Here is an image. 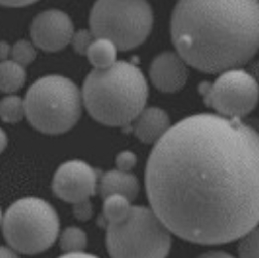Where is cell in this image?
Here are the masks:
<instances>
[{
	"label": "cell",
	"instance_id": "1",
	"mask_svg": "<svg viewBox=\"0 0 259 258\" xmlns=\"http://www.w3.org/2000/svg\"><path fill=\"white\" fill-rule=\"evenodd\" d=\"M146 188L171 233L200 245L240 239L258 223V135L240 119L187 117L155 143Z\"/></svg>",
	"mask_w": 259,
	"mask_h": 258
},
{
	"label": "cell",
	"instance_id": "2",
	"mask_svg": "<svg viewBox=\"0 0 259 258\" xmlns=\"http://www.w3.org/2000/svg\"><path fill=\"white\" fill-rule=\"evenodd\" d=\"M178 55L206 73L246 64L258 49V0H179L171 21Z\"/></svg>",
	"mask_w": 259,
	"mask_h": 258
},
{
	"label": "cell",
	"instance_id": "3",
	"mask_svg": "<svg viewBox=\"0 0 259 258\" xmlns=\"http://www.w3.org/2000/svg\"><path fill=\"white\" fill-rule=\"evenodd\" d=\"M148 83L141 70L127 61L95 69L82 87V100L90 115L109 126H128L145 108Z\"/></svg>",
	"mask_w": 259,
	"mask_h": 258
},
{
	"label": "cell",
	"instance_id": "4",
	"mask_svg": "<svg viewBox=\"0 0 259 258\" xmlns=\"http://www.w3.org/2000/svg\"><path fill=\"white\" fill-rule=\"evenodd\" d=\"M25 116L37 130L61 134L70 130L82 114V94L68 78L51 75L39 79L24 101Z\"/></svg>",
	"mask_w": 259,
	"mask_h": 258
},
{
	"label": "cell",
	"instance_id": "5",
	"mask_svg": "<svg viewBox=\"0 0 259 258\" xmlns=\"http://www.w3.org/2000/svg\"><path fill=\"white\" fill-rule=\"evenodd\" d=\"M106 246L112 258H166L171 232L152 209L132 206L123 221L108 225Z\"/></svg>",
	"mask_w": 259,
	"mask_h": 258
},
{
	"label": "cell",
	"instance_id": "6",
	"mask_svg": "<svg viewBox=\"0 0 259 258\" xmlns=\"http://www.w3.org/2000/svg\"><path fill=\"white\" fill-rule=\"evenodd\" d=\"M2 229L5 240L15 251L37 254L56 242L59 216L45 200L25 197L8 208L2 218Z\"/></svg>",
	"mask_w": 259,
	"mask_h": 258
},
{
	"label": "cell",
	"instance_id": "7",
	"mask_svg": "<svg viewBox=\"0 0 259 258\" xmlns=\"http://www.w3.org/2000/svg\"><path fill=\"white\" fill-rule=\"evenodd\" d=\"M153 23V10L147 0H97L90 17L95 38H107L120 51L141 45Z\"/></svg>",
	"mask_w": 259,
	"mask_h": 258
},
{
	"label": "cell",
	"instance_id": "8",
	"mask_svg": "<svg viewBox=\"0 0 259 258\" xmlns=\"http://www.w3.org/2000/svg\"><path fill=\"white\" fill-rule=\"evenodd\" d=\"M199 93L205 103L222 117L241 119L255 108L258 87L249 73L233 68L222 72L213 82H202Z\"/></svg>",
	"mask_w": 259,
	"mask_h": 258
},
{
	"label": "cell",
	"instance_id": "9",
	"mask_svg": "<svg viewBox=\"0 0 259 258\" xmlns=\"http://www.w3.org/2000/svg\"><path fill=\"white\" fill-rule=\"evenodd\" d=\"M97 173L81 160H70L60 165L53 180L54 193L73 206L91 203L97 188Z\"/></svg>",
	"mask_w": 259,
	"mask_h": 258
},
{
	"label": "cell",
	"instance_id": "10",
	"mask_svg": "<svg viewBox=\"0 0 259 258\" xmlns=\"http://www.w3.org/2000/svg\"><path fill=\"white\" fill-rule=\"evenodd\" d=\"M30 33L37 47L46 52H58L70 43L74 26L67 14L48 10L34 19Z\"/></svg>",
	"mask_w": 259,
	"mask_h": 258
},
{
	"label": "cell",
	"instance_id": "11",
	"mask_svg": "<svg viewBox=\"0 0 259 258\" xmlns=\"http://www.w3.org/2000/svg\"><path fill=\"white\" fill-rule=\"evenodd\" d=\"M153 85L162 93H177L188 80L186 62L176 53L166 52L153 59L150 69Z\"/></svg>",
	"mask_w": 259,
	"mask_h": 258
},
{
	"label": "cell",
	"instance_id": "12",
	"mask_svg": "<svg viewBox=\"0 0 259 258\" xmlns=\"http://www.w3.org/2000/svg\"><path fill=\"white\" fill-rule=\"evenodd\" d=\"M130 125L135 136L146 144L159 141L171 127L166 112L156 107L144 108Z\"/></svg>",
	"mask_w": 259,
	"mask_h": 258
},
{
	"label": "cell",
	"instance_id": "13",
	"mask_svg": "<svg viewBox=\"0 0 259 258\" xmlns=\"http://www.w3.org/2000/svg\"><path fill=\"white\" fill-rule=\"evenodd\" d=\"M138 179L130 172L112 170L106 172L100 180L99 190L102 198L110 195H120L133 201L139 193Z\"/></svg>",
	"mask_w": 259,
	"mask_h": 258
},
{
	"label": "cell",
	"instance_id": "14",
	"mask_svg": "<svg viewBox=\"0 0 259 258\" xmlns=\"http://www.w3.org/2000/svg\"><path fill=\"white\" fill-rule=\"evenodd\" d=\"M118 49L107 38H95L87 52V57L95 69H106L118 60Z\"/></svg>",
	"mask_w": 259,
	"mask_h": 258
},
{
	"label": "cell",
	"instance_id": "15",
	"mask_svg": "<svg viewBox=\"0 0 259 258\" xmlns=\"http://www.w3.org/2000/svg\"><path fill=\"white\" fill-rule=\"evenodd\" d=\"M25 81L24 66L14 60L0 62V91L11 94L20 90Z\"/></svg>",
	"mask_w": 259,
	"mask_h": 258
},
{
	"label": "cell",
	"instance_id": "16",
	"mask_svg": "<svg viewBox=\"0 0 259 258\" xmlns=\"http://www.w3.org/2000/svg\"><path fill=\"white\" fill-rule=\"evenodd\" d=\"M131 201L120 195H110L104 198L103 216L109 224H115L123 221L132 209Z\"/></svg>",
	"mask_w": 259,
	"mask_h": 258
},
{
	"label": "cell",
	"instance_id": "17",
	"mask_svg": "<svg viewBox=\"0 0 259 258\" xmlns=\"http://www.w3.org/2000/svg\"><path fill=\"white\" fill-rule=\"evenodd\" d=\"M87 234L77 226L67 227L59 239V245L65 253L83 252L87 246Z\"/></svg>",
	"mask_w": 259,
	"mask_h": 258
},
{
	"label": "cell",
	"instance_id": "18",
	"mask_svg": "<svg viewBox=\"0 0 259 258\" xmlns=\"http://www.w3.org/2000/svg\"><path fill=\"white\" fill-rule=\"evenodd\" d=\"M25 116L24 101L19 97L11 95L5 97L0 102V117L6 122H18Z\"/></svg>",
	"mask_w": 259,
	"mask_h": 258
},
{
	"label": "cell",
	"instance_id": "19",
	"mask_svg": "<svg viewBox=\"0 0 259 258\" xmlns=\"http://www.w3.org/2000/svg\"><path fill=\"white\" fill-rule=\"evenodd\" d=\"M239 245L240 258H258V232L256 227L244 235Z\"/></svg>",
	"mask_w": 259,
	"mask_h": 258
},
{
	"label": "cell",
	"instance_id": "20",
	"mask_svg": "<svg viewBox=\"0 0 259 258\" xmlns=\"http://www.w3.org/2000/svg\"><path fill=\"white\" fill-rule=\"evenodd\" d=\"M12 56L15 62L24 67L35 59V49L29 42L25 40H20L13 47Z\"/></svg>",
	"mask_w": 259,
	"mask_h": 258
},
{
	"label": "cell",
	"instance_id": "21",
	"mask_svg": "<svg viewBox=\"0 0 259 258\" xmlns=\"http://www.w3.org/2000/svg\"><path fill=\"white\" fill-rule=\"evenodd\" d=\"M95 39V37L91 30L81 29L78 32H74L70 43L78 54L85 55Z\"/></svg>",
	"mask_w": 259,
	"mask_h": 258
},
{
	"label": "cell",
	"instance_id": "22",
	"mask_svg": "<svg viewBox=\"0 0 259 258\" xmlns=\"http://www.w3.org/2000/svg\"><path fill=\"white\" fill-rule=\"evenodd\" d=\"M136 155L130 151H124L118 154L116 159V163L118 170L130 172V170L136 165Z\"/></svg>",
	"mask_w": 259,
	"mask_h": 258
},
{
	"label": "cell",
	"instance_id": "23",
	"mask_svg": "<svg viewBox=\"0 0 259 258\" xmlns=\"http://www.w3.org/2000/svg\"><path fill=\"white\" fill-rule=\"evenodd\" d=\"M37 0H0V5L10 7H21L34 3Z\"/></svg>",
	"mask_w": 259,
	"mask_h": 258
},
{
	"label": "cell",
	"instance_id": "24",
	"mask_svg": "<svg viewBox=\"0 0 259 258\" xmlns=\"http://www.w3.org/2000/svg\"><path fill=\"white\" fill-rule=\"evenodd\" d=\"M198 258H235L224 251H210L202 254Z\"/></svg>",
	"mask_w": 259,
	"mask_h": 258
},
{
	"label": "cell",
	"instance_id": "25",
	"mask_svg": "<svg viewBox=\"0 0 259 258\" xmlns=\"http://www.w3.org/2000/svg\"><path fill=\"white\" fill-rule=\"evenodd\" d=\"M0 258H20L13 248L0 246Z\"/></svg>",
	"mask_w": 259,
	"mask_h": 258
},
{
	"label": "cell",
	"instance_id": "26",
	"mask_svg": "<svg viewBox=\"0 0 259 258\" xmlns=\"http://www.w3.org/2000/svg\"><path fill=\"white\" fill-rule=\"evenodd\" d=\"M59 258H99L92 254H88L84 252H78V253H65L64 255Z\"/></svg>",
	"mask_w": 259,
	"mask_h": 258
},
{
	"label": "cell",
	"instance_id": "27",
	"mask_svg": "<svg viewBox=\"0 0 259 258\" xmlns=\"http://www.w3.org/2000/svg\"><path fill=\"white\" fill-rule=\"evenodd\" d=\"M10 52V47L5 42H0V59H5Z\"/></svg>",
	"mask_w": 259,
	"mask_h": 258
},
{
	"label": "cell",
	"instance_id": "28",
	"mask_svg": "<svg viewBox=\"0 0 259 258\" xmlns=\"http://www.w3.org/2000/svg\"><path fill=\"white\" fill-rule=\"evenodd\" d=\"M7 146V136L5 132L0 128V153L4 151Z\"/></svg>",
	"mask_w": 259,
	"mask_h": 258
},
{
	"label": "cell",
	"instance_id": "29",
	"mask_svg": "<svg viewBox=\"0 0 259 258\" xmlns=\"http://www.w3.org/2000/svg\"><path fill=\"white\" fill-rule=\"evenodd\" d=\"M2 224V213H1V210H0V226Z\"/></svg>",
	"mask_w": 259,
	"mask_h": 258
}]
</instances>
